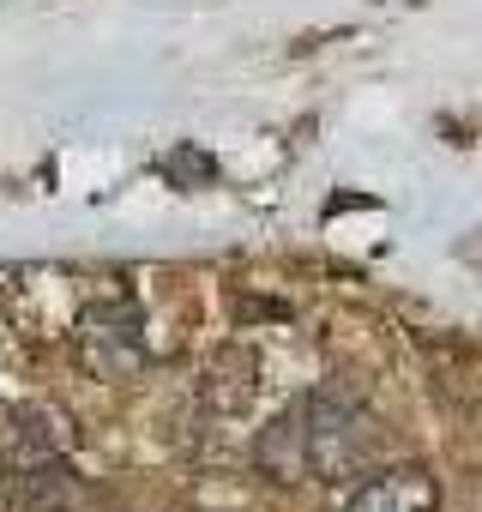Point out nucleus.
I'll return each mask as SVG.
<instances>
[{"label":"nucleus","mask_w":482,"mask_h":512,"mask_svg":"<svg viewBox=\"0 0 482 512\" xmlns=\"http://www.w3.org/2000/svg\"><path fill=\"white\" fill-rule=\"evenodd\" d=\"M374 452V416L344 380H320L290 398L254 440V458L278 482H338Z\"/></svg>","instance_id":"f257e3e1"},{"label":"nucleus","mask_w":482,"mask_h":512,"mask_svg":"<svg viewBox=\"0 0 482 512\" xmlns=\"http://www.w3.org/2000/svg\"><path fill=\"white\" fill-rule=\"evenodd\" d=\"M145 356V320L127 290H103L79 314V362L91 374H133Z\"/></svg>","instance_id":"f03ea898"},{"label":"nucleus","mask_w":482,"mask_h":512,"mask_svg":"<svg viewBox=\"0 0 482 512\" xmlns=\"http://www.w3.org/2000/svg\"><path fill=\"white\" fill-rule=\"evenodd\" d=\"M67 446H73V428H67V416L55 404H19V410H7V422H0V464H7L13 482L25 470H37V464L67 458Z\"/></svg>","instance_id":"7ed1b4c3"},{"label":"nucleus","mask_w":482,"mask_h":512,"mask_svg":"<svg viewBox=\"0 0 482 512\" xmlns=\"http://www.w3.org/2000/svg\"><path fill=\"white\" fill-rule=\"evenodd\" d=\"M260 392H266V362H260L254 344H229V350L205 368V386H199V398H205L217 416H248V410L260 404Z\"/></svg>","instance_id":"20e7f679"},{"label":"nucleus","mask_w":482,"mask_h":512,"mask_svg":"<svg viewBox=\"0 0 482 512\" xmlns=\"http://www.w3.org/2000/svg\"><path fill=\"white\" fill-rule=\"evenodd\" d=\"M344 512H440V488L422 464H392L362 476Z\"/></svg>","instance_id":"39448f33"}]
</instances>
